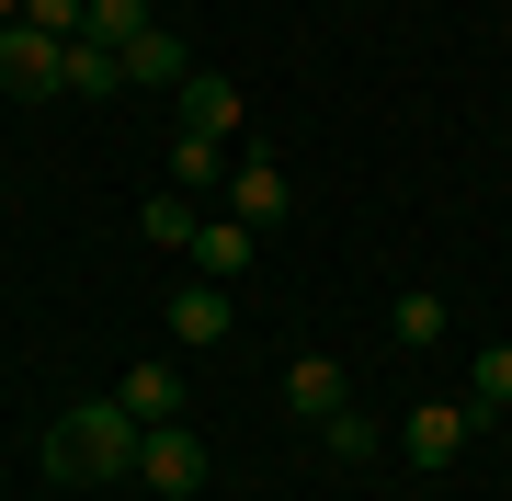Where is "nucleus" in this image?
Instances as JSON below:
<instances>
[{
    "label": "nucleus",
    "instance_id": "1",
    "mask_svg": "<svg viewBox=\"0 0 512 501\" xmlns=\"http://www.w3.org/2000/svg\"><path fill=\"white\" fill-rule=\"evenodd\" d=\"M137 410L126 399H80V410H57V433H46V445H35V467H46V479H137Z\"/></svg>",
    "mask_w": 512,
    "mask_h": 501
},
{
    "label": "nucleus",
    "instance_id": "2",
    "mask_svg": "<svg viewBox=\"0 0 512 501\" xmlns=\"http://www.w3.org/2000/svg\"><path fill=\"white\" fill-rule=\"evenodd\" d=\"M0 92H12V103L69 92V46H57V35H35V23H0Z\"/></svg>",
    "mask_w": 512,
    "mask_h": 501
},
{
    "label": "nucleus",
    "instance_id": "3",
    "mask_svg": "<svg viewBox=\"0 0 512 501\" xmlns=\"http://www.w3.org/2000/svg\"><path fill=\"white\" fill-rule=\"evenodd\" d=\"M137 479L160 490V501H194V490H205V433L148 422V433H137Z\"/></svg>",
    "mask_w": 512,
    "mask_h": 501
},
{
    "label": "nucleus",
    "instance_id": "4",
    "mask_svg": "<svg viewBox=\"0 0 512 501\" xmlns=\"http://www.w3.org/2000/svg\"><path fill=\"white\" fill-rule=\"evenodd\" d=\"M467 433H478V410H467V399H433V410H410V422H399V456L433 479V467L467 456Z\"/></svg>",
    "mask_w": 512,
    "mask_h": 501
},
{
    "label": "nucleus",
    "instance_id": "5",
    "mask_svg": "<svg viewBox=\"0 0 512 501\" xmlns=\"http://www.w3.org/2000/svg\"><path fill=\"white\" fill-rule=\"evenodd\" d=\"M285 205H296L285 160H262V149H239V160H228V217H251V228H285Z\"/></svg>",
    "mask_w": 512,
    "mask_h": 501
},
{
    "label": "nucleus",
    "instance_id": "6",
    "mask_svg": "<svg viewBox=\"0 0 512 501\" xmlns=\"http://www.w3.org/2000/svg\"><path fill=\"white\" fill-rule=\"evenodd\" d=\"M251 251H262V228H251V217H205L183 262H194L205 285H239V274H251Z\"/></svg>",
    "mask_w": 512,
    "mask_h": 501
},
{
    "label": "nucleus",
    "instance_id": "7",
    "mask_svg": "<svg viewBox=\"0 0 512 501\" xmlns=\"http://www.w3.org/2000/svg\"><path fill=\"white\" fill-rule=\"evenodd\" d=\"M285 410H296V422H330V410H353V376L330 365V353H296V365H285Z\"/></svg>",
    "mask_w": 512,
    "mask_h": 501
},
{
    "label": "nucleus",
    "instance_id": "8",
    "mask_svg": "<svg viewBox=\"0 0 512 501\" xmlns=\"http://www.w3.org/2000/svg\"><path fill=\"white\" fill-rule=\"evenodd\" d=\"M183 126H194V137H228V149H239V126H251V103H239V80L194 69V80H183Z\"/></svg>",
    "mask_w": 512,
    "mask_h": 501
},
{
    "label": "nucleus",
    "instance_id": "9",
    "mask_svg": "<svg viewBox=\"0 0 512 501\" xmlns=\"http://www.w3.org/2000/svg\"><path fill=\"white\" fill-rule=\"evenodd\" d=\"M228 319H239V308H228V285H205V274H194L183 297H171V342H228Z\"/></svg>",
    "mask_w": 512,
    "mask_h": 501
},
{
    "label": "nucleus",
    "instance_id": "10",
    "mask_svg": "<svg viewBox=\"0 0 512 501\" xmlns=\"http://www.w3.org/2000/svg\"><path fill=\"white\" fill-rule=\"evenodd\" d=\"M126 80H148V92H183V80H194V57H183V35H160V23H148V35L126 46Z\"/></svg>",
    "mask_w": 512,
    "mask_h": 501
},
{
    "label": "nucleus",
    "instance_id": "11",
    "mask_svg": "<svg viewBox=\"0 0 512 501\" xmlns=\"http://www.w3.org/2000/svg\"><path fill=\"white\" fill-rule=\"evenodd\" d=\"M137 228H148V251H194V228H205V217H194V194H183V183H160V194L137 205Z\"/></svg>",
    "mask_w": 512,
    "mask_h": 501
},
{
    "label": "nucleus",
    "instance_id": "12",
    "mask_svg": "<svg viewBox=\"0 0 512 501\" xmlns=\"http://www.w3.org/2000/svg\"><path fill=\"white\" fill-rule=\"evenodd\" d=\"M228 160H239L228 137H194V126L171 137V183H183V194H217V183H228Z\"/></svg>",
    "mask_w": 512,
    "mask_h": 501
},
{
    "label": "nucleus",
    "instance_id": "13",
    "mask_svg": "<svg viewBox=\"0 0 512 501\" xmlns=\"http://www.w3.org/2000/svg\"><path fill=\"white\" fill-rule=\"evenodd\" d=\"M114 399H126L137 422H183V376H171V365H126V388H114Z\"/></svg>",
    "mask_w": 512,
    "mask_h": 501
},
{
    "label": "nucleus",
    "instance_id": "14",
    "mask_svg": "<svg viewBox=\"0 0 512 501\" xmlns=\"http://www.w3.org/2000/svg\"><path fill=\"white\" fill-rule=\"evenodd\" d=\"M69 92H80V103L126 92V57H114V46H92V35H69Z\"/></svg>",
    "mask_w": 512,
    "mask_h": 501
},
{
    "label": "nucleus",
    "instance_id": "15",
    "mask_svg": "<svg viewBox=\"0 0 512 501\" xmlns=\"http://www.w3.org/2000/svg\"><path fill=\"white\" fill-rule=\"evenodd\" d=\"M467 410H478V422H501V410H512V342H490V353L467 365Z\"/></svg>",
    "mask_w": 512,
    "mask_h": 501
},
{
    "label": "nucleus",
    "instance_id": "16",
    "mask_svg": "<svg viewBox=\"0 0 512 501\" xmlns=\"http://www.w3.org/2000/svg\"><path fill=\"white\" fill-rule=\"evenodd\" d=\"M80 35H92V46H114V57H126V46L148 35V0H92V23H80Z\"/></svg>",
    "mask_w": 512,
    "mask_h": 501
},
{
    "label": "nucleus",
    "instance_id": "17",
    "mask_svg": "<svg viewBox=\"0 0 512 501\" xmlns=\"http://www.w3.org/2000/svg\"><path fill=\"white\" fill-rule=\"evenodd\" d=\"M319 445H330V456H342V467H365V456L387 445V433L365 422V410H330V422H319Z\"/></svg>",
    "mask_w": 512,
    "mask_h": 501
},
{
    "label": "nucleus",
    "instance_id": "18",
    "mask_svg": "<svg viewBox=\"0 0 512 501\" xmlns=\"http://www.w3.org/2000/svg\"><path fill=\"white\" fill-rule=\"evenodd\" d=\"M387 331H399V342H444V297H433V285H410V297L387 308Z\"/></svg>",
    "mask_w": 512,
    "mask_h": 501
},
{
    "label": "nucleus",
    "instance_id": "19",
    "mask_svg": "<svg viewBox=\"0 0 512 501\" xmlns=\"http://www.w3.org/2000/svg\"><path fill=\"white\" fill-rule=\"evenodd\" d=\"M23 23H35V35H57V46H69L80 23H92V0H23Z\"/></svg>",
    "mask_w": 512,
    "mask_h": 501
},
{
    "label": "nucleus",
    "instance_id": "20",
    "mask_svg": "<svg viewBox=\"0 0 512 501\" xmlns=\"http://www.w3.org/2000/svg\"><path fill=\"white\" fill-rule=\"evenodd\" d=\"M0 23H23V0H0Z\"/></svg>",
    "mask_w": 512,
    "mask_h": 501
}]
</instances>
